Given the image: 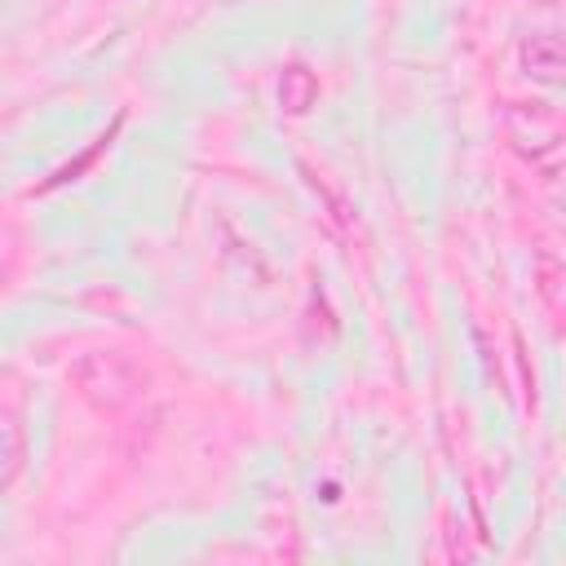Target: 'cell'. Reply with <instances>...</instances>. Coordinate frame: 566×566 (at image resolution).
Returning a JSON list of instances; mask_svg holds the SVG:
<instances>
[{"label":"cell","mask_w":566,"mask_h":566,"mask_svg":"<svg viewBox=\"0 0 566 566\" xmlns=\"http://www.w3.org/2000/svg\"><path fill=\"white\" fill-rule=\"evenodd\" d=\"M526 66H531L539 80H557V71H562V49H557V40H553V35L531 40V49H526Z\"/></svg>","instance_id":"cell-1"}]
</instances>
